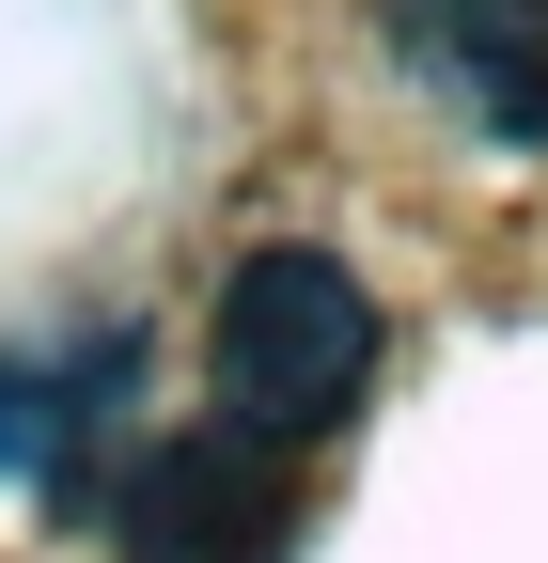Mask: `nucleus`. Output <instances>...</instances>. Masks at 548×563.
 <instances>
[{"label": "nucleus", "mask_w": 548, "mask_h": 563, "mask_svg": "<svg viewBox=\"0 0 548 563\" xmlns=\"http://www.w3.org/2000/svg\"><path fill=\"white\" fill-rule=\"evenodd\" d=\"M204 376H220V422H235V439H314V422H346L361 376H376V298L329 251H251L220 282Z\"/></svg>", "instance_id": "obj_1"}, {"label": "nucleus", "mask_w": 548, "mask_h": 563, "mask_svg": "<svg viewBox=\"0 0 548 563\" xmlns=\"http://www.w3.org/2000/svg\"><path fill=\"white\" fill-rule=\"evenodd\" d=\"M392 47L486 141H548V0H392Z\"/></svg>", "instance_id": "obj_2"}, {"label": "nucleus", "mask_w": 548, "mask_h": 563, "mask_svg": "<svg viewBox=\"0 0 548 563\" xmlns=\"http://www.w3.org/2000/svg\"><path fill=\"white\" fill-rule=\"evenodd\" d=\"M266 439H173L142 454V501H125V563H266Z\"/></svg>", "instance_id": "obj_3"}, {"label": "nucleus", "mask_w": 548, "mask_h": 563, "mask_svg": "<svg viewBox=\"0 0 548 563\" xmlns=\"http://www.w3.org/2000/svg\"><path fill=\"white\" fill-rule=\"evenodd\" d=\"M95 391H125V344H95L79 376L17 361V376H0V470H17V485H47V501H63V485H79V439H95Z\"/></svg>", "instance_id": "obj_4"}]
</instances>
